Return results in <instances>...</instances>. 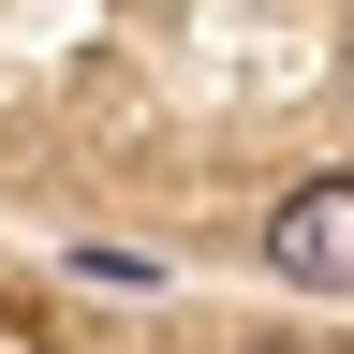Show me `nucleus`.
<instances>
[{
  "instance_id": "1",
  "label": "nucleus",
  "mask_w": 354,
  "mask_h": 354,
  "mask_svg": "<svg viewBox=\"0 0 354 354\" xmlns=\"http://www.w3.org/2000/svg\"><path fill=\"white\" fill-rule=\"evenodd\" d=\"M266 266L310 281V295H354V177H295L266 207Z\"/></svg>"
},
{
  "instance_id": "2",
  "label": "nucleus",
  "mask_w": 354,
  "mask_h": 354,
  "mask_svg": "<svg viewBox=\"0 0 354 354\" xmlns=\"http://www.w3.org/2000/svg\"><path fill=\"white\" fill-rule=\"evenodd\" d=\"M251 354H295V339H251Z\"/></svg>"
}]
</instances>
